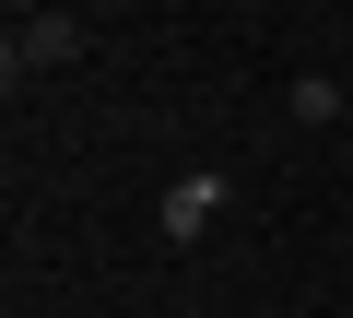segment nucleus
<instances>
[{
    "instance_id": "7ed1b4c3",
    "label": "nucleus",
    "mask_w": 353,
    "mask_h": 318,
    "mask_svg": "<svg viewBox=\"0 0 353 318\" xmlns=\"http://www.w3.org/2000/svg\"><path fill=\"white\" fill-rule=\"evenodd\" d=\"M294 118H306V130H330V118H341V83H330V71H306V83H294Z\"/></svg>"
},
{
    "instance_id": "f03ea898",
    "label": "nucleus",
    "mask_w": 353,
    "mask_h": 318,
    "mask_svg": "<svg viewBox=\"0 0 353 318\" xmlns=\"http://www.w3.org/2000/svg\"><path fill=\"white\" fill-rule=\"evenodd\" d=\"M153 224H165V236H212V224H224V177H176Z\"/></svg>"
},
{
    "instance_id": "f257e3e1",
    "label": "nucleus",
    "mask_w": 353,
    "mask_h": 318,
    "mask_svg": "<svg viewBox=\"0 0 353 318\" xmlns=\"http://www.w3.org/2000/svg\"><path fill=\"white\" fill-rule=\"evenodd\" d=\"M94 36H83V12H12V36H0V83H24V71H59V59H83Z\"/></svg>"
}]
</instances>
